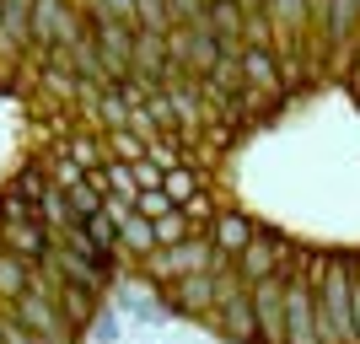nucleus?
<instances>
[{
	"mask_svg": "<svg viewBox=\"0 0 360 344\" xmlns=\"http://www.w3.org/2000/svg\"><path fill=\"white\" fill-rule=\"evenodd\" d=\"M119 269L226 344H360V0H75Z\"/></svg>",
	"mask_w": 360,
	"mask_h": 344,
	"instance_id": "1",
	"label": "nucleus"
}]
</instances>
